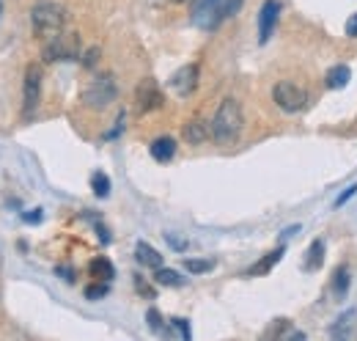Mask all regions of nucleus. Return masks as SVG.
Returning a JSON list of instances; mask_svg holds the SVG:
<instances>
[{
	"label": "nucleus",
	"mask_w": 357,
	"mask_h": 341,
	"mask_svg": "<svg viewBox=\"0 0 357 341\" xmlns=\"http://www.w3.org/2000/svg\"><path fill=\"white\" fill-rule=\"evenodd\" d=\"M242 127H245V116H242V105L234 99V96H225L212 119V138L215 143L220 146H231L239 140L242 135Z\"/></svg>",
	"instance_id": "obj_1"
},
{
	"label": "nucleus",
	"mask_w": 357,
	"mask_h": 341,
	"mask_svg": "<svg viewBox=\"0 0 357 341\" xmlns=\"http://www.w3.org/2000/svg\"><path fill=\"white\" fill-rule=\"evenodd\" d=\"M242 8V0H192V22L201 31H215Z\"/></svg>",
	"instance_id": "obj_2"
},
{
	"label": "nucleus",
	"mask_w": 357,
	"mask_h": 341,
	"mask_svg": "<svg viewBox=\"0 0 357 341\" xmlns=\"http://www.w3.org/2000/svg\"><path fill=\"white\" fill-rule=\"evenodd\" d=\"M31 25H33V34L39 39H52L66 25V8L52 3V0H42L31 8Z\"/></svg>",
	"instance_id": "obj_3"
},
{
	"label": "nucleus",
	"mask_w": 357,
	"mask_h": 341,
	"mask_svg": "<svg viewBox=\"0 0 357 341\" xmlns=\"http://www.w3.org/2000/svg\"><path fill=\"white\" fill-rule=\"evenodd\" d=\"M116 96H119V85L113 80V75H107V72L91 78L83 88V102L91 110H105L110 102H116Z\"/></svg>",
	"instance_id": "obj_4"
},
{
	"label": "nucleus",
	"mask_w": 357,
	"mask_h": 341,
	"mask_svg": "<svg viewBox=\"0 0 357 341\" xmlns=\"http://www.w3.org/2000/svg\"><path fill=\"white\" fill-rule=\"evenodd\" d=\"M42 66L31 64L25 69V85H22V119H31L42 102Z\"/></svg>",
	"instance_id": "obj_5"
},
{
	"label": "nucleus",
	"mask_w": 357,
	"mask_h": 341,
	"mask_svg": "<svg viewBox=\"0 0 357 341\" xmlns=\"http://www.w3.org/2000/svg\"><path fill=\"white\" fill-rule=\"evenodd\" d=\"M80 55V39L77 34H58L52 39H47L45 44V61L52 64V61H75Z\"/></svg>",
	"instance_id": "obj_6"
},
{
	"label": "nucleus",
	"mask_w": 357,
	"mask_h": 341,
	"mask_svg": "<svg viewBox=\"0 0 357 341\" xmlns=\"http://www.w3.org/2000/svg\"><path fill=\"white\" fill-rule=\"evenodd\" d=\"M272 99H275V105H278L280 110H286V113H300V110L308 105L305 88H300L297 83H289V80H283V83H278L272 88Z\"/></svg>",
	"instance_id": "obj_7"
},
{
	"label": "nucleus",
	"mask_w": 357,
	"mask_h": 341,
	"mask_svg": "<svg viewBox=\"0 0 357 341\" xmlns=\"http://www.w3.org/2000/svg\"><path fill=\"white\" fill-rule=\"evenodd\" d=\"M162 91H160V85L157 80H151V78H146V80H140V85L135 88V105H137V113H149V110H157V108H162Z\"/></svg>",
	"instance_id": "obj_8"
},
{
	"label": "nucleus",
	"mask_w": 357,
	"mask_h": 341,
	"mask_svg": "<svg viewBox=\"0 0 357 341\" xmlns=\"http://www.w3.org/2000/svg\"><path fill=\"white\" fill-rule=\"evenodd\" d=\"M278 14H280V3L278 0H264L261 14H259V42L267 44L275 25H278Z\"/></svg>",
	"instance_id": "obj_9"
},
{
	"label": "nucleus",
	"mask_w": 357,
	"mask_h": 341,
	"mask_svg": "<svg viewBox=\"0 0 357 341\" xmlns=\"http://www.w3.org/2000/svg\"><path fill=\"white\" fill-rule=\"evenodd\" d=\"M195 85H198V64L181 66L176 75L171 78V88L176 91L178 96H190L195 91Z\"/></svg>",
	"instance_id": "obj_10"
},
{
	"label": "nucleus",
	"mask_w": 357,
	"mask_h": 341,
	"mask_svg": "<svg viewBox=\"0 0 357 341\" xmlns=\"http://www.w3.org/2000/svg\"><path fill=\"white\" fill-rule=\"evenodd\" d=\"M212 138V122H204V119H190L187 124H184V140L187 143H192V146H198V143H204V140H209Z\"/></svg>",
	"instance_id": "obj_11"
},
{
	"label": "nucleus",
	"mask_w": 357,
	"mask_h": 341,
	"mask_svg": "<svg viewBox=\"0 0 357 341\" xmlns=\"http://www.w3.org/2000/svg\"><path fill=\"white\" fill-rule=\"evenodd\" d=\"M149 152H151V157H154L157 163H168V160H174V154H176V140L168 138V135H162V138L151 140Z\"/></svg>",
	"instance_id": "obj_12"
},
{
	"label": "nucleus",
	"mask_w": 357,
	"mask_h": 341,
	"mask_svg": "<svg viewBox=\"0 0 357 341\" xmlns=\"http://www.w3.org/2000/svg\"><path fill=\"white\" fill-rule=\"evenodd\" d=\"M135 259L143 264V267H151V270H160L162 267V254L157 248H151L149 242H137L135 245Z\"/></svg>",
	"instance_id": "obj_13"
},
{
	"label": "nucleus",
	"mask_w": 357,
	"mask_h": 341,
	"mask_svg": "<svg viewBox=\"0 0 357 341\" xmlns=\"http://www.w3.org/2000/svg\"><path fill=\"white\" fill-rule=\"evenodd\" d=\"M321 261H324V242H321V240H313L308 254H305V261H303V270L313 273V270L321 267Z\"/></svg>",
	"instance_id": "obj_14"
},
{
	"label": "nucleus",
	"mask_w": 357,
	"mask_h": 341,
	"mask_svg": "<svg viewBox=\"0 0 357 341\" xmlns=\"http://www.w3.org/2000/svg\"><path fill=\"white\" fill-rule=\"evenodd\" d=\"M349 78H352V69L347 66V64H338V66H333L330 72H327V88H344V85L349 83Z\"/></svg>",
	"instance_id": "obj_15"
},
{
	"label": "nucleus",
	"mask_w": 357,
	"mask_h": 341,
	"mask_svg": "<svg viewBox=\"0 0 357 341\" xmlns=\"http://www.w3.org/2000/svg\"><path fill=\"white\" fill-rule=\"evenodd\" d=\"M91 275L96 278V281H110L113 275H116V270H113V264H110V259H105V256H96L93 261H91Z\"/></svg>",
	"instance_id": "obj_16"
},
{
	"label": "nucleus",
	"mask_w": 357,
	"mask_h": 341,
	"mask_svg": "<svg viewBox=\"0 0 357 341\" xmlns=\"http://www.w3.org/2000/svg\"><path fill=\"white\" fill-rule=\"evenodd\" d=\"M280 256H283V248H278V251H269V254L264 256L259 264H253L248 273H250V275H264V273H269V270H272V267L280 261Z\"/></svg>",
	"instance_id": "obj_17"
},
{
	"label": "nucleus",
	"mask_w": 357,
	"mask_h": 341,
	"mask_svg": "<svg viewBox=\"0 0 357 341\" xmlns=\"http://www.w3.org/2000/svg\"><path fill=\"white\" fill-rule=\"evenodd\" d=\"M91 187H93V193H96L99 198H107V196H110V179H107V173L96 170V173L91 176Z\"/></svg>",
	"instance_id": "obj_18"
},
{
	"label": "nucleus",
	"mask_w": 357,
	"mask_h": 341,
	"mask_svg": "<svg viewBox=\"0 0 357 341\" xmlns=\"http://www.w3.org/2000/svg\"><path fill=\"white\" fill-rule=\"evenodd\" d=\"M154 281H157V284H162V286H181V284H184L178 273H174V270H165V267H160V270H157Z\"/></svg>",
	"instance_id": "obj_19"
},
{
	"label": "nucleus",
	"mask_w": 357,
	"mask_h": 341,
	"mask_svg": "<svg viewBox=\"0 0 357 341\" xmlns=\"http://www.w3.org/2000/svg\"><path fill=\"white\" fill-rule=\"evenodd\" d=\"M347 289H349V273L341 267V270L335 273V281H333V292H335V298H344V295H347Z\"/></svg>",
	"instance_id": "obj_20"
},
{
	"label": "nucleus",
	"mask_w": 357,
	"mask_h": 341,
	"mask_svg": "<svg viewBox=\"0 0 357 341\" xmlns=\"http://www.w3.org/2000/svg\"><path fill=\"white\" fill-rule=\"evenodd\" d=\"M184 267H187L190 273H206V270L215 267V261H212V259H184Z\"/></svg>",
	"instance_id": "obj_21"
},
{
	"label": "nucleus",
	"mask_w": 357,
	"mask_h": 341,
	"mask_svg": "<svg viewBox=\"0 0 357 341\" xmlns=\"http://www.w3.org/2000/svg\"><path fill=\"white\" fill-rule=\"evenodd\" d=\"M269 336H289V339H305L300 331H289V322L286 319H278L275 331H269Z\"/></svg>",
	"instance_id": "obj_22"
},
{
	"label": "nucleus",
	"mask_w": 357,
	"mask_h": 341,
	"mask_svg": "<svg viewBox=\"0 0 357 341\" xmlns=\"http://www.w3.org/2000/svg\"><path fill=\"white\" fill-rule=\"evenodd\" d=\"M107 295V281H99V284H91L89 289H86V298L89 300H99Z\"/></svg>",
	"instance_id": "obj_23"
},
{
	"label": "nucleus",
	"mask_w": 357,
	"mask_h": 341,
	"mask_svg": "<svg viewBox=\"0 0 357 341\" xmlns=\"http://www.w3.org/2000/svg\"><path fill=\"white\" fill-rule=\"evenodd\" d=\"M99 55H102V50L99 47H91L89 52H86V58H83V66H96V61H99Z\"/></svg>",
	"instance_id": "obj_24"
},
{
	"label": "nucleus",
	"mask_w": 357,
	"mask_h": 341,
	"mask_svg": "<svg viewBox=\"0 0 357 341\" xmlns=\"http://www.w3.org/2000/svg\"><path fill=\"white\" fill-rule=\"evenodd\" d=\"M146 317H149V325H151V331H162V319H160V314H157L154 308H151Z\"/></svg>",
	"instance_id": "obj_25"
},
{
	"label": "nucleus",
	"mask_w": 357,
	"mask_h": 341,
	"mask_svg": "<svg viewBox=\"0 0 357 341\" xmlns=\"http://www.w3.org/2000/svg\"><path fill=\"white\" fill-rule=\"evenodd\" d=\"M347 36H349V39H357V14H352V17L347 20Z\"/></svg>",
	"instance_id": "obj_26"
},
{
	"label": "nucleus",
	"mask_w": 357,
	"mask_h": 341,
	"mask_svg": "<svg viewBox=\"0 0 357 341\" xmlns=\"http://www.w3.org/2000/svg\"><path fill=\"white\" fill-rule=\"evenodd\" d=\"M355 193H357V184H352V187H349L344 196H338V198H335V207H344V204H347V201H349Z\"/></svg>",
	"instance_id": "obj_27"
},
{
	"label": "nucleus",
	"mask_w": 357,
	"mask_h": 341,
	"mask_svg": "<svg viewBox=\"0 0 357 341\" xmlns=\"http://www.w3.org/2000/svg\"><path fill=\"white\" fill-rule=\"evenodd\" d=\"M174 325H176L178 333H181L184 339H190V325H187V319H174Z\"/></svg>",
	"instance_id": "obj_28"
},
{
	"label": "nucleus",
	"mask_w": 357,
	"mask_h": 341,
	"mask_svg": "<svg viewBox=\"0 0 357 341\" xmlns=\"http://www.w3.org/2000/svg\"><path fill=\"white\" fill-rule=\"evenodd\" d=\"M22 220H25V223H39V220H42V210H33V212H25V215H22Z\"/></svg>",
	"instance_id": "obj_29"
},
{
	"label": "nucleus",
	"mask_w": 357,
	"mask_h": 341,
	"mask_svg": "<svg viewBox=\"0 0 357 341\" xmlns=\"http://www.w3.org/2000/svg\"><path fill=\"white\" fill-rule=\"evenodd\" d=\"M0 11H3V0H0Z\"/></svg>",
	"instance_id": "obj_30"
},
{
	"label": "nucleus",
	"mask_w": 357,
	"mask_h": 341,
	"mask_svg": "<svg viewBox=\"0 0 357 341\" xmlns=\"http://www.w3.org/2000/svg\"><path fill=\"white\" fill-rule=\"evenodd\" d=\"M174 3H184V0H174Z\"/></svg>",
	"instance_id": "obj_31"
}]
</instances>
